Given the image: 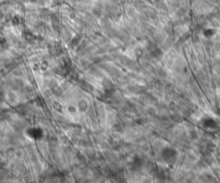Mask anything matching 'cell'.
<instances>
[{
  "label": "cell",
  "mask_w": 220,
  "mask_h": 183,
  "mask_svg": "<svg viewBox=\"0 0 220 183\" xmlns=\"http://www.w3.org/2000/svg\"><path fill=\"white\" fill-rule=\"evenodd\" d=\"M162 156H163V158L164 159V161H166L168 163H170L176 157V151L171 148H166L163 151Z\"/></svg>",
  "instance_id": "cell-1"
}]
</instances>
